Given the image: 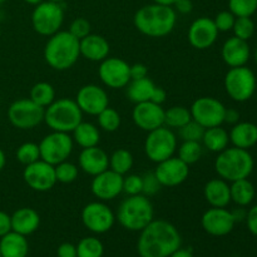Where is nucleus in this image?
<instances>
[{"mask_svg": "<svg viewBox=\"0 0 257 257\" xmlns=\"http://www.w3.org/2000/svg\"><path fill=\"white\" fill-rule=\"evenodd\" d=\"M140 232L137 251L141 257H170L182 243L177 227L166 220H153Z\"/></svg>", "mask_w": 257, "mask_h": 257, "instance_id": "nucleus-1", "label": "nucleus"}, {"mask_svg": "<svg viewBox=\"0 0 257 257\" xmlns=\"http://www.w3.org/2000/svg\"><path fill=\"white\" fill-rule=\"evenodd\" d=\"M177 13L172 7L148 4L140 8L133 17V24L141 34L150 38H163L173 32Z\"/></svg>", "mask_w": 257, "mask_h": 257, "instance_id": "nucleus-2", "label": "nucleus"}, {"mask_svg": "<svg viewBox=\"0 0 257 257\" xmlns=\"http://www.w3.org/2000/svg\"><path fill=\"white\" fill-rule=\"evenodd\" d=\"M44 60L54 70H68L80 57L79 40L68 30H59L48 38L44 47Z\"/></svg>", "mask_w": 257, "mask_h": 257, "instance_id": "nucleus-3", "label": "nucleus"}, {"mask_svg": "<svg viewBox=\"0 0 257 257\" xmlns=\"http://www.w3.org/2000/svg\"><path fill=\"white\" fill-rule=\"evenodd\" d=\"M155 220V208L150 197L145 195L127 196L115 212V221L123 228L133 232L142 231Z\"/></svg>", "mask_w": 257, "mask_h": 257, "instance_id": "nucleus-4", "label": "nucleus"}, {"mask_svg": "<svg viewBox=\"0 0 257 257\" xmlns=\"http://www.w3.org/2000/svg\"><path fill=\"white\" fill-rule=\"evenodd\" d=\"M255 161L247 150L237 147H227L217 153L215 160V171L218 177L227 182L248 178L253 172Z\"/></svg>", "mask_w": 257, "mask_h": 257, "instance_id": "nucleus-5", "label": "nucleus"}, {"mask_svg": "<svg viewBox=\"0 0 257 257\" xmlns=\"http://www.w3.org/2000/svg\"><path fill=\"white\" fill-rule=\"evenodd\" d=\"M83 120V112L75 99L58 98L45 108L44 122L55 132L72 133Z\"/></svg>", "mask_w": 257, "mask_h": 257, "instance_id": "nucleus-6", "label": "nucleus"}, {"mask_svg": "<svg viewBox=\"0 0 257 257\" xmlns=\"http://www.w3.org/2000/svg\"><path fill=\"white\" fill-rule=\"evenodd\" d=\"M223 87L232 100L238 103L247 102L256 92V75L253 70L246 65L230 68L223 79Z\"/></svg>", "mask_w": 257, "mask_h": 257, "instance_id": "nucleus-7", "label": "nucleus"}, {"mask_svg": "<svg viewBox=\"0 0 257 257\" xmlns=\"http://www.w3.org/2000/svg\"><path fill=\"white\" fill-rule=\"evenodd\" d=\"M64 23V9L59 3L43 0L35 5L32 13V27L42 37H52L62 30Z\"/></svg>", "mask_w": 257, "mask_h": 257, "instance_id": "nucleus-8", "label": "nucleus"}, {"mask_svg": "<svg viewBox=\"0 0 257 257\" xmlns=\"http://www.w3.org/2000/svg\"><path fill=\"white\" fill-rule=\"evenodd\" d=\"M177 147V136L173 130L166 125L148 132L143 146L147 158L155 163H160L175 156Z\"/></svg>", "mask_w": 257, "mask_h": 257, "instance_id": "nucleus-9", "label": "nucleus"}, {"mask_svg": "<svg viewBox=\"0 0 257 257\" xmlns=\"http://www.w3.org/2000/svg\"><path fill=\"white\" fill-rule=\"evenodd\" d=\"M73 150H74V141L70 133L52 131L39 142L40 160L53 166L67 161L72 156Z\"/></svg>", "mask_w": 257, "mask_h": 257, "instance_id": "nucleus-10", "label": "nucleus"}, {"mask_svg": "<svg viewBox=\"0 0 257 257\" xmlns=\"http://www.w3.org/2000/svg\"><path fill=\"white\" fill-rule=\"evenodd\" d=\"M45 108L33 102L30 98L17 99L8 108V119L13 127L29 131L44 122Z\"/></svg>", "mask_w": 257, "mask_h": 257, "instance_id": "nucleus-11", "label": "nucleus"}, {"mask_svg": "<svg viewBox=\"0 0 257 257\" xmlns=\"http://www.w3.org/2000/svg\"><path fill=\"white\" fill-rule=\"evenodd\" d=\"M82 223L88 231L93 233H105L115 223V213L103 201H93L83 207L80 213Z\"/></svg>", "mask_w": 257, "mask_h": 257, "instance_id": "nucleus-12", "label": "nucleus"}, {"mask_svg": "<svg viewBox=\"0 0 257 257\" xmlns=\"http://www.w3.org/2000/svg\"><path fill=\"white\" fill-rule=\"evenodd\" d=\"M191 115L195 122L203 128L217 127L225 122L226 107L221 100L213 97H200L191 104Z\"/></svg>", "mask_w": 257, "mask_h": 257, "instance_id": "nucleus-13", "label": "nucleus"}, {"mask_svg": "<svg viewBox=\"0 0 257 257\" xmlns=\"http://www.w3.org/2000/svg\"><path fill=\"white\" fill-rule=\"evenodd\" d=\"M98 77L105 87L110 89H120L131 82L130 64L122 58L107 57L99 63Z\"/></svg>", "mask_w": 257, "mask_h": 257, "instance_id": "nucleus-14", "label": "nucleus"}, {"mask_svg": "<svg viewBox=\"0 0 257 257\" xmlns=\"http://www.w3.org/2000/svg\"><path fill=\"white\" fill-rule=\"evenodd\" d=\"M23 180L33 191L47 192L52 190L57 183L55 168L45 161L38 160L32 165L25 166L23 171Z\"/></svg>", "mask_w": 257, "mask_h": 257, "instance_id": "nucleus-15", "label": "nucleus"}, {"mask_svg": "<svg viewBox=\"0 0 257 257\" xmlns=\"http://www.w3.org/2000/svg\"><path fill=\"white\" fill-rule=\"evenodd\" d=\"M75 102L83 114L95 115V117L103 109L109 107V97L107 90L97 84H85L79 88Z\"/></svg>", "mask_w": 257, "mask_h": 257, "instance_id": "nucleus-16", "label": "nucleus"}, {"mask_svg": "<svg viewBox=\"0 0 257 257\" xmlns=\"http://www.w3.org/2000/svg\"><path fill=\"white\" fill-rule=\"evenodd\" d=\"M153 172L162 187H177L190 176V166L186 165L177 156H172L157 163V167Z\"/></svg>", "mask_w": 257, "mask_h": 257, "instance_id": "nucleus-17", "label": "nucleus"}, {"mask_svg": "<svg viewBox=\"0 0 257 257\" xmlns=\"http://www.w3.org/2000/svg\"><path fill=\"white\" fill-rule=\"evenodd\" d=\"M90 191L95 198L103 202L114 200L123 193V176L108 168L93 177Z\"/></svg>", "mask_w": 257, "mask_h": 257, "instance_id": "nucleus-18", "label": "nucleus"}, {"mask_svg": "<svg viewBox=\"0 0 257 257\" xmlns=\"http://www.w3.org/2000/svg\"><path fill=\"white\" fill-rule=\"evenodd\" d=\"M201 225L208 235L222 237L232 232L236 222L226 207H211L202 215Z\"/></svg>", "mask_w": 257, "mask_h": 257, "instance_id": "nucleus-19", "label": "nucleus"}, {"mask_svg": "<svg viewBox=\"0 0 257 257\" xmlns=\"http://www.w3.org/2000/svg\"><path fill=\"white\" fill-rule=\"evenodd\" d=\"M132 119L140 130L148 133L165 125V108L151 100L137 103L132 110Z\"/></svg>", "mask_w": 257, "mask_h": 257, "instance_id": "nucleus-20", "label": "nucleus"}, {"mask_svg": "<svg viewBox=\"0 0 257 257\" xmlns=\"http://www.w3.org/2000/svg\"><path fill=\"white\" fill-rule=\"evenodd\" d=\"M220 32L216 28L213 19L207 17H201L193 20L187 32L190 44L195 49L206 50L212 47L217 40Z\"/></svg>", "mask_w": 257, "mask_h": 257, "instance_id": "nucleus-21", "label": "nucleus"}, {"mask_svg": "<svg viewBox=\"0 0 257 257\" xmlns=\"http://www.w3.org/2000/svg\"><path fill=\"white\" fill-rule=\"evenodd\" d=\"M78 167L84 173L94 177L109 168V156L98 146L83 148L78 157Z\"/></svg>", "mask_w": 257, "mask_h": 257, "instance_id": "nucleus-22", "label": "nucleus"}, {"mask_svg": "<svg viewBox=\"0 0 257 257\" xmlns=\"http://www.w3.org/2000/svg\"><path fill=\"white\" fill-rule=\"evenodd\" d=\"M221 57H222L225 64L230 68L243 67L250 60V45L246 40L231 37L223 43L222 48H221Z\"/></svg>", "mask_w": 257, "mask_h": 257, "instance_id": "nucleus-23", "label": "nucleus"}, {"mask_svg": "<svg viewBox=\"0 0 257 257\" xmlns=\"http://www.w3.org/2000/svg\"><path fill=\"white\" fill-rule=\"evenodd\" d=\"M79 50L80 57H84L90 62L100 63L109 57L110 45L103 35L90 33L79 40Z\"/></svg>", "mask_w": 257, "mask_h": 257, "instance_id": "nucleus-24", "label": "nucleus"}, {"mask_svg": "<svg viewBox=\"0 0 257 257\" xmlns=\"http://www.w3.org/2000/svg\"><path fill=\"white\" fill-rule=\"evenodd\" d=\"M203 197L211 207H227L231 203L230 182L222 178H212L203 187Z\"/></svg>", "mask_w": 257, "mask_h": 257, "instance_id": "nucleus-25", "label": "nucleus"}, {"mask_svg": "<svg viewBox=\"0 0 257 257\" xmlns=\"http://www.w3.org/2000/svg\"><path fill=\"white\" fill-rule=\"evenodd\" d=\"M10 216H12V231L23 236L32 235L40 226L39 213L32 207L18 208Z\"/></svg>", "mask_w": 257, "mask_h": 257, "instance_id": "nucleus-26", "label": "nucleus"}, {"mask_svg": "<svg viewBox=\"0 0 257 257\" xmlns=\"http://www.w3.org/2000/svg\"><path fill=\"white\" fill-rule=\"evenodd\" d=\"M233 147L251 150L257 145V124L252 122H238L228 132Z\"/></svg>", "mask_w": 257, "mask_h": 257, "instance_id": "nucleus-27", "label": "nucleus"}, {"mask_svg": "<svg viewBox=\"0 0 257 257\" xmlns=\"http://www.w3.org/2000/svg\"><path fill=\"white\" fill-rule=\"evenodd\" d=\"M2 257H27L29 253V243L27 236L10 231L0 237Z\"/></svg>", "mask_w": 257, "mask_h": 257, "instance_id": "nucleus-28", "label": "nucleus"}, {"mask_svg": "<svg viewBox=\"0 0 257 257\" xmlns=\"http://www.w3.org/2000/svg\"><path fill=\"white\" fill-rule=\"evenodd\" d=\"M231 202L241 207H248L253 202L256 196V190L253 183L248 178L233 181L230 183Z\"/></svg>", "mask_w": 257, "mask_h": 257, "instance_id": "nucleus-29", "label": "nucleus"}, {"mask_svg": "<svg viewBox=\"0 0 257 257\" xmlns=\"http://www.w3.org/2000/svg\"><path fill=\"white\" fill-rule=\"evenodd\" d=\"M72 138L74 145H78L82 150L94 147L100 141V131L94 123L82 120L72 132Z\"/></svg>", "mask_w": 257, "mask_h": 257, "instance_id": "nucleus-30", "label": "nucleus"}, {"mask_svg": "<svg viewBox=\"0 0 257 257\" xmlns=\"http://www.w3.org/2000/svg\"><path fill=\"white\" fill-rule=\"evenodd\" d=\"M156 84L151 78L146 77L142 79L131 80L125 87V94L128 99L133 102L135 104L142 102H148L151 100L152 93L155 90Z\"/></svg>", "mask_w": 257, "mask_h": 257, "instance_id": "nucleus-31", "label": "nucleus"}, {"mask_svg": "<svg viewBox=\"0 0 257 257\" xmlns=\"http://www.w3.org/2000/svg\"><path fill=\"white\" fill-rule=\"evenodd\" d=\"M201 143L210 152L220 153L228 147L230 136H228L227 131L221 127V125L206 128Z\"/></svg>", "mask_w": 257, "mask_h": 257, "instance_id": "nucleus-32", "label": "nucleus"}, {"mask_svg": "<svg viewBox=\"0 0 257 257\" xmlns=\"http://www.w3.org/2000/svg\"><path fill=\"white\" fill-rule=\"evenodd\" d=\"M192 119L190 108L183 105H172L165 109V125L171 130H180Z\"/></svg>", "mask_w": 257, "mask_h": 257, "instance_id": "nucleus-33", "label": "nucleus"}, {"mask_svg": "<svg viewBox=\"0 0 257 257\" xmlns=\"http://www.w3.org/2000/svg\"><path fill=\"white\" fill-rule=\"evenodd\" d=\"M133 163H135L133 155L124 148H118L109 156V170L122 176L128 175V172L132 170Z\"/></svg>", "mask_w": 257, "mask_h": 257, "instance_id": "nucleus-34", "label": "nucleus"}, {"mask_svg": "<svg viewBox=\"0 0 257 257\" xmlns=\"http://www.w3.org/2000/svg\"><path fill=\"white\" fill-rule=\"evenodd\" d=\"M30 99L38 105L43 108H47L52 104L57 98H55V89L50 83L48 82H38L30 89Z\"/></svg>", "mask_w": 257, "mask_h": 257, "instance_id": "nucleus-35", "label": "nucleus"}, {"mask_svg": "<svg viewBox=\"0 0 257 257\" xmlns=\"http://www.w3.org/2000/svg\"><path fill=\"white\" fill-rule=\"evenodd\" d=\"M176 152L181 161H183L186 165L191 166L201 160L203 153V146L201 142H195V141H182Z\"/></svg>", "mask_w": 257, "mask_h": 257, "instance_id": "nucleus-36", "label": "nucleus"}, {"mask_svg": "<svg viewBox=\"0 0 257 257\" xmlns=\"http://www.w3.org/2000/svg\"><path fill=\"white\" fill-rule=\"evenodd\" d=\"M75 246H77V257H103L104 253V246L102 241L94 236L83 237Z\"/></svg>", "mask_w": 257, "mask_h": 257, "instance_id": "nucleus-37", "label": "nucleus"}, {"mask_svg": "<svg viewBox=\"0 0 257 257\" xmlns=\"http://www.w3.org/2000/svg\"><path fill=\"white\" fill-rule=\"evenodd\" d=\"M97 120L100 130L108 133H113L119 130L120 123H122L120 114L118 113V110H115L112 107H107L105 109H103L97 115Z\"/></svg>", "mask_w": 257, "mask_h": 257, "instance_id": "nucleus-38", "label": "nucleus"}, {"mask_svg": "<svg viewBox=\"0 0 257 257\" xmlns=\"http://www.w3.org/2000/svg\"><path fill=\"white\" fill-rule=\"evenodd\" d=\"M15 157H17L18 162L22 163L23 166H28L37 162L38 160H40L39 145L34 142L23 143L17 148Z\"/></svg>", "mask_w": 257, "mask_h": 257, "instance_id": "nucleus-39", "label": "nucleus"}, {"mask_svg": "<svg viewBox=\"0 0 257 257\" xmlns=\"http://www.w3.org/2000/svg\"><path fill=\"white\" fill-rule=\"evenodd\" d=\"M54 168L57 182L63 183V185L73 183L78 178V175H79V167L68 160L64 161V162L58 163L57 166H54Z\"/></svg>", "mask_w": 257, "mask_h": 257, "instance_id": "nucleus-40", "label": "nucleus"}, {"mask_svg": "<svg viewBox=\"0 0 257 257\" xmlns=\"http://www.w3.org/2000/svg\"><path fill=\"white\" fill-rule=\"evenodd\" d=\"M232 32L233 37L248 42L255 34V23L251 17H238L236 18Z\"/></svg>", "mask_w": 257, "mask_h": 257, "instance_id": "nucleus-41", "label": "nucleus"}, {"mask_svg": "<svg viewBox=\"0 0 257 257\" xmlns=\"http://www.w3.org/2000/svg\"><path fill=\"white\" fill-rule=\"evenodd\" d=\"M228 10L238 17H252L257 12V0H228Z\"/></svg>", "mask_w": 257, "mask_h": 257, "instance_id": "nucleus-42", "label": "nucleus"}, {"mask_svg": "<svg viewBox=\"0 0 257 257\" xmlns=\"http://www.w3.org/2000/svg\"><path fill=\"white\" fill-rule=\"evenodd\" d=\"M206 128H203L202 125L198 124L197 122H195L193 119H191L190 122L186 123L183 127H181L178 130V136L182 141H195V142H201L203 137V133H205Z\"/></svg>", "mask_w": 257, "mask_h": 257, "instance_id": "nucleus-43", "label": "nucleus"}, {"mask_svg": "<svg viewBox=\"0 0 257 257\" xmlns=\"http://www.w3.org/2000/svg\"><path fill=\"white\" fill-rule=\"evenodd\" d=\"M143 190V180L140 175L123 176V192L127 196L141 195Z\"/></svg>", "mask_w": 257, "mask_h": 257, "instance_id": "nucleus-44", "label": "nucleus"}, {"mask_svg": "<svg viewBox=\"0 0 257 257\" xmlns=\"http://www.w3.org/2000/svg\"><path fill=\"white\" fill-rule=\"evenodd\" d=\"M235 20L236 17L230 10H222V12L217 13L216 17L213 18V23H215L216 28H217V30L220 33H226L232 30Z\"/></svg>", "mask_w": 257, "mask_h": 257, "instance_id": "nucleus-45", "label": "nucleus"}, {"mask_svg": "<svg viewBox=\"0 0 257 257\" xmlns=\"http://www.w3.org/2000/svg\"><path fill=\"white\" fill-rule=\"evenodd\" d=\"M90 23L88 22L85 18H75L69 25V29L68 32L73 35L74 38H77L78 40L83 39L84 37H87L88 34H90Z\"/></svg>", "mask_w": 257, "mask_h": 257, "instance_id": "nucleus-46", "label": "nucleus"}, {"mask_svg": "<svg viewBox=\"0 0 257 257\" xmlns=\"http://www.w3.org/2000/svg\"><path fill=\"white\" fill-rule=\"evenodd\" d=\"M143 180V190L142 195L147 196V197H152L156 193H158V191L161 190V183L158 182L157 177H156L155 172H148L146 175L142 176Z\"/></svg>", "mask_w": 257, "mask_h": 257, "instance_id": "nucleus-47", "label": "nucleus"}, {"mask_svg": "<svg viewBox=\"0 0 257 257\" xmlns=\"http://www.w3.org/2000/svg\"><path fill=\"white\" fill-rule=\"evenodd\" d=\"M130 77L131 80L142 79V78L148 77V68L143 63H135L130 65Z\"/></svg>", "mask_w": 257, "mask_h": 257, "instance_id": "nucleus-48", "label": "nucleus"}, {"mask_svg": "<svg viewBox=\"0 0 257 257\" xmlns=\"http://www.w3.org/2000/svg\"><path fill=\"white\" fill-rule=\"evenodd\" d=\"M246 225H247L248 231L253 236H257V205L251 206L247 210V216H246Z\"/></svg>", "mask_w": 257, "mask_h": 257, "instance_id": "nucleus-49", "label": "nucleus"}, {"mask_svg": "<svg viewBox=\"0 0 257 257\" xmlns=\"http://www.w3.org/2000/svg\"><path fill=\"white\" fill-rule=\"evenodd\" d=\"M58 257H77V246L70 242H63L57 250Z\"/></svg>", "mask_w": 257, "mask_h": 257, "instance_id": "nucleus-50", "label": "nucleus"}, {"mask_svg": "<svg viewBox=\"0 0 257 257\" xmlns=\"http://www.w3.org/2000/svg\"><path fill=\"white\" fill-rule=\"evenodd\" d=\"M12 231V216L9 213L0 211V237Z\"/></svg>", "mask_w": 257, "mask_h": 257, "instance_id": "nucleus-51", "label": "nucleus"}, {"mask_svg": "<svg viewBox=\"0 0 257 257\" xmlns=\"http://www.w3.org/2000/svg\"><path fill=\"white\" fill-rule=\"evenodd\" d=\"M172 8L180 14H190L193 10V3L192 0H176Z\"/></svg>", "mask_w": 257, "mask_h": 257, "instance_id": "nucleus-52", "label": "nucleus"}, {"mask_svg": "<svg viewBox=\"0 0 257 257\" xmlns=\"http://www.w3.org/2000/svg\"><path fill=\"white\" fill-rule=\"evenodd\" d=\"M166 99H167V92H166L163 88L157 87V85H156L155 90H153L152 93V97H151V102L162 105L163 103L166 102Z\"/></svg>", "mask_w": 257, "mask_h": 257, "instance_id": "nucleus-53", "label": "nucleus"}, {"mask_svg": "<svg viewBox=\"0 0 257 257\" xmlns=\"http://www.w3.org/2000/svg\"><path fill=\"white\" fill-rule=\"evenodd\" d=\"M240 112L235 108H226L225 112V122L227 124H236V123L240 122Z\"/></svg>", "mask_w": 257, "mask_h": 257, "instance_id": "nucleus-54", "label": "nucleus"}, {"mask_svg": "<svg viewBox=\"0 0 257 257\" xmlns=\"http://www.w3.org/2000/svg\"><path fill=\"white\" fill-rule=\"evenodd\" d=\"M232 213V217L235 220V222H242V221L246 220V216H247V210L246 207H241V206H237L235 210L231 211Z\"/></svg>", "mask_w": 257, "mask_h": 257, "instance_id": "nucleus-55", "label": "nucleus"}, {"mask_svg": "<svg viewBox=\"0 0 257 257\" xmlns=\"http://www.w3.org/2000/svg\"><path fill=\"white\" fill-rule=\"evenodd\" d=\"M170 257H195V256H193L192 251L188 250V248L180 247L177 248V250H176Z\"/></svg>", "mask_w": 257, "mask_h": 257, "instance_id": "nucleus-56", "label": "nucleus"}, {"mask_svg": "<svg viewBox=\"0 0 257 257\" xmlns=\"http://www.w3.org/2000/svg\"><path fill=\"white\" fill-rule=\"evenodd\" d=\"M5 165H7V156H5L4 151L0 148V172H2L3 170H4Z\"/></svg>", "mask_w": 257, "mask_h": 257, "instance_id": "nucleus-57", "label": "nucleus"}, {"mask_svg": "<svg viewBox=\"0 0 257 257\" xmlns=\"http://www.w3.org/2000/svg\"><path fill=\"white\" fill-rule=\"evenodd\" d=\"M176 0H153V3L156 4H161V5H167V7H172L175 4Z\"/></svg>", "mask_w": 257, "mask_h": 257, "instance_id": "nucleus-58", "label": "nucleus"}, {"mask_svg": "<svg viewBox=\"0 0 257 257\" xmlns=\"http://www.w3.org/2000/svg\"><path fill=\"white\" fill-rule=\"evenodd\" d=\"M23 2L24 3H27V4H30V5H38L39 4V3H42L43 0H23Z\"/></svg>", "mask_w": 257, "mask_h": 257, "instance_id": "nucleus-59", "label": "nucleus"}, {"mask_svg": "<svg viewBox=\"0 0 257 257\" xmlns=\"http://www.w3.org/2000/svg\"><path fill=\"white\" fill-rule=\"evenodd\" d=\"M49 2H53V3H59V4H62L64 0H49Z\"/></svg>", "mask_w": 257, "mask_h": 257, "instance_id": "nucleus-60", "label": "nucleus"}, {"mask_svg": "<svg viewBox=\"0 0 257 257\" xmlns=\"http://www.w3.org/2000/svg\"><path fill=\"white\" fill-rule=\"evenodd\" d=\"M253 57H255V62L257 64V45H256V49H255V54H253Z\"/></svg>", "mask_w": 257, "mask_h": 257, "instance_id": "nucleus-61", "label": "nucleus"}, {"mask_svg": "<svg viewBox=\"0 0 257 257\" xmlns=\"http://www.w3.org/2000/svg\"><path fill=\"white\" fill-rule=\"evenodd\" d=\"M5 2H7V0H0V5H3V4H4Z\"/></svg>", "mask_w": 257, "mask_h": 257, "instance_id": "nucleus-62", "label": "nucleus"}, {"mask_svg": "<svg viewBox=\"0 0 257 257\" xmlns=\"http://www.w3.org/2000/svg\"><path fill=\"white\" fill-rule=\"evenodd\" d=\"M0 37H2V28H0Z\"/></svg>", "mask_w": 257, "mask_h": 257, "instance_id": "nucleus-63", "label": "nucleus"}, {"mask_svg": "<svg viewBox=\"0 0 257 257\" xmlns=\"http://www.w3.org/2000/svg\"><path fill=\"white\" fill-rule=\"evenodd\" d=\"M0 257H2V252H0Z\"/></svg>", "mask_w": 257, "mask_h": 257, "instance_id": "nucleus-64", "label": "nucleus"}]
</instances>
